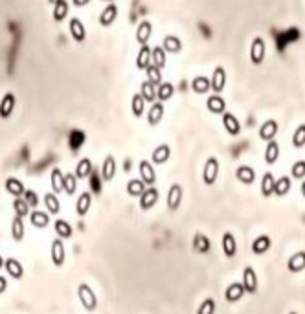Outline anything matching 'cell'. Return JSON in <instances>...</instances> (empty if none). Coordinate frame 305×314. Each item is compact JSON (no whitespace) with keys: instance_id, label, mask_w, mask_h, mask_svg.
<instances>
[{"instance_id":"58","label":"cell","mask_w":305,"mask_h":314,"mask_svg":"<svg viewBox=\"0 0 305 314\" xmlns=\"http://www.w3.org/2000/svg\"><path fill=\"white\" fill-rule=\"evenodd\" d=\"M4 269V257H2V255H0V270Z\"/></svg>"},{"instance_id":"11","label":"cell","mask_w":305,"mask_h":314,"mask_svg":"<svg viewBox=\"0 0 305 314\" xmlns=\"http://www.w3.org/2000/svg\"><path fill=\"white\" fill-rule=\"evenodd\" d=\"M166 114V109H164V103L162 101H155V103H151V109L147 112V123H149L151 127H156L162 118H164Z\"/></svg>"},{"instance_id":"8","label":"cell","mask_w":305,"mask_h":314,"mask_svg":"<svg viewBox=\"0 0 305 314\" xmlns=\"http://www.w3.org/2000/svg\"><path fill=\"white\" fill-rule=\"evenodd\" d=\"M15 105H17V98H15L13 92H6L4 98L0 100V118L8 119L15 110Z\"/></svg>"},{"instance_id":"1","label":"cell","mask_w":305,"mask_h":314,"mask_svg":"<svg viewBox=\"0 0 305 314\" xmlns=\"http://www.w3.org/2000/svg\"><path fill=\"white\" fill-rule=\"evenodd\" d=\"M78 298H79V301H81L83 309L88 310V312H92V310L98 309V296H96V292L92 291L87 283H79V285H78Z\"/></svg>"},{"instance_id":"62","label":"cell","mask_w":305,"mask_h":314,"mask_svg":"<svg viewBox=\"0 0 305 314\" xmlns=\"http://www.w3.org/2000/svg\"><path fill=\"white\" fill-rule=\"evenodd\" d=\"M289 314H298V312H289Z\"/></svg>"},{"instance_id":"14","label":"cell","mask_w":305,"mask_h":314,"mask_svg":"<svg viewBox=\"0 0 305 314\" xmlns=\"http://www.w3.org/2000/svg\"><path fill=\"white\" fill-rule=\"evenodd\" d=\"M278 131H279L278 122L276 119H267L260 127V138L263 141H272L276 138V134H278Z\"/></svg>"},{"instance_id":"2","label":"cell","mask_w":305,"mask_h":314,"mask_svg":"<svg viewBox=\"0 0 305 314\" xmlns=\"http://www.w3.org/2000/svg\"><path fill=\"white\" fill-rule=\"evenodd\" d=\"M219 160L215 156H209L206 160L204 164V169H202V180H204L206 186H214L217 182V177H219Z\"/></svg>"},{"instance_id":"31","label":"cell","mask_w":305,"mask_h":314,"mask_svg":"<svg viewBox=\"0 0 305 314\" xmlns=\"http://www.w3.org/2000/svg\"><path fill=\"white\" fill-rule=\"evenodd\" d=\"M166 50L162 46H155V48H151V64H155L156 68H164L166 63H168V57H166Z\"/></svg>"},{"instance_id":"40","label":"cell","mask_w":305,"mask_h":314,"mask_svg":"<svg viewBox=\"0 0 305 314\" xmlns=\"http://www.w3.org/2000/svg\"><path fill=\"white\" fill-rule=\"evenodd\" d=\"M149 64H151V48H149V44H144V46H140V52H138L136 68L146 70Z\"/></svg>"},{"instance_id":"18","label":"cell","mask_w":305,"mask_h":314,"mask_svg":"<svg viewBox=\"0 0 305 314\" xmlns=\"http://www.w3.org/2000/svg\"><path fill=\"white\" fill-rule=\"evenodd\" d=\"M90 206H92V193L83 191L81 195L78 197V201H76V213H78L79 217H85V215L90 211Z\"/></svg>"},{"instance_id":"42","label":"cell","mask_w":305,"mask_h":314,"mask_svg":"<svg viewBox=\"0 0 305 314\" xmlns=\"http://www.w3.org/2000/svg\"><path fill=\"white\" fill-rule=\"evenodd\" d=\"M291 177H279L276 182H274V195L276 197H285L291 191Z\"/></svg>"},{"instance_id":"35","label":"cell","mask_w":305,"mask_h":314,"mask_svg":"<svg viewBox=\"0 0 305 314\" xmlns=\"http://www.w3.org/2000/svg\"><path fill=\"white\" fill-rule=\"evenodd\" d=\"M54 230H55V233H57V237H59V239H70V237H72V233H74L70 223H68V221H64V219H57V221H55V223H54Z\"/></svg>"},{"instance_id":"57","label":"cell","mask_w":305,"mask_h":314,"mask_svg":"<svg viewBox=\"0 0 305 314\" xmlns=\"http://www.w3.org/2000/svg\"><path fill=\"white\" fill-rule=\"evenodd\" d=\"M72 4L76 6V8H83V6L90 4V0H72Z\"/></svg>"},{"instance_id":"56","label":"cell","mask_w":305,"mask_h":314,"mask_svg":"<svg viewBox=\"0 0 305 314\" xmlns=\"http://www.w3.org/2000/svg\"><path fill=\"white\" fill-rule=\"evenodd\" d=\"M8 291V279L4 276H0V294H4Z\"/></svg>"},{"instance_id":"7","label":"cell","mask_w":305,"mask_h":314,"mask_svg":"<svg viewBox=\"0 0 305 314\" xmlns=\"http://www.w3.org/2000/svg\"><path fill=\"white\" fill-rule=\"evenodd\" d=\"M140 180L144 184H146L147 187L155 186L156 182V173H155V167H153V164L151 162H147V160H142L140 162Z\"/></svg>"},{"instance_id":"44","label":"cell","mask_w":305,"mask_h":314,"mask_svg":"<svg viewBox=\"0 0 305 314\" xmlns=\"http://www.w3.org/2000/svg\"><path fill=\"white\" fill-rule=\"evenodd\" d=\"M146 184L142 182L140 178H132V180H129L127 182V195L129 197H138L140 199L142 193L146 191Z\"/></svg>"},{"instance_id":"6","label":"cell","mask_w":305,"mask_h":314,"mask_svg":"<svg viewBox=\"0 0 305 314\" xmlns=\"http://www.w3.org/2000/svg\"><path fill=\"white\" fill-rule=\"evenodd\" d=\"M182 186L180 184H173V186L169 187L168 191V209L169 211H177L178 208H180V204H182Z\"/></svg>"},{"instance_id":"34","label":"cell","mask_w":305,"mask_h":314,"mask_svg":"<svg viewBox=\"0 0 305 314\" xmlns=\"http://www.w3.org/2000/svg\"><path fill=\"white\" fill-rule=\"evenodd\" d=\"M44 208H46V211H48L50 215H59L61 202H59V197L55 195L54 191L46 193V195H44Z\"/></svg>"},{"instance_id":"5","label":"cell","mask_w":305,"mask_h":314,"mask_svg":"<svg viewBox=\"0 0 305 314\" xmlns=\"http://www.w3.org/2000/svg\"><path fill=\"white\" fill-rule=\"evenodd\" d=\"M116 171H118L116 158H114L112 155H107L103 160V164H101V169H100L101 180H103V182H110V180L116 177Z\"/></svg>"},{"instance_id":"37","label":"cell","mask_w":305,"mask_h":314,"mask_svg":"<svg viewBox=\"0 0 305 314\" xmlns=\"http://www.w3.org/2000/svg\"><path fill=\"white\" fill-rule=\"evenodd\" d=\"M173 94H175V87L168 81H162L158 87H156V100L162 101V103L168 101V100H171Z\"/></svg>"},{"instance_id":"52","label":"cell","mask_w":305,"mask_h":314,"mask_svg":"<svg viewBox=\"0 0 305 314\" xmlns=\"http://www.w3.org/2000/svg\"><path fill=\"white\" fill-rule=\"evenodd\" d=\"M291 177L296 178V180H301V178H305V160H298V162H294V164H292Z\"/></svg>"},{"instance_id":"17","label":"cell","mask_w":305,"mask_h":314,"mask_svg":"<svg viewBox=\"0 0 305 314\" xmlns=\"http://www.w3.org/2000/svg\"><path fill=\"white\" fill-rule=\"evenodd\" d=\"M223 127L226 129V132L230 136H237V134L241 132V123H239V119H237L232 112L223 114Z\"/></svg>"},{"instance_id":"26","label":"cell","mask_w":305,"mask_h":314,"mask_svg":"<svg viewBox=\"0 0 305 314\" xmlns=\"http://www.w3.org/2000/svg\"><path fill=\"white\" fill-rule=\"evenodd\" d=\"M162 48L166 50V54H180L182 41L177 35H166L164 41H162Z\"/></svg>"},{"instance_id":"39","label":"cell","mask_w":305,"mask_h":314,"mask_svg":"<svg viewBox=\"0 0 305 314\" xmlns=\"http://www.w3.org/2000/svg\"><path fill=\"white\" fill-rule=\"evenodd\" d=\"M209 248H212V243H209L208 235L197 233L195 239H193V250H195L197 254H208Z\"/></svg>"},{"instance_id":"10","label":"cell","mask_w":305,"mask_h":314,"mask_svg":"<svg viewBox=\"0 0 305 314\" xmlns=\"http://www.w3.org/2000/svg\"><path fill=\"white\" fill-rule=\"evenodd\" d=\"M68 28H70V35H72L74 41L85 42V39H87V28H85V24H83L78 17L70 18Z\"/></svg>"},{"instance_id":"36","label":"cell","mask_w":305,"mask_h":314,"mask_svg":"<svg viewBox=\"0 0 305 314\" xmlns=\"http://www.w3.org/2000/svg\"><path fill=\"white\" fill-rule=\"evenodd\" d=\"M30 223H32V226L42 230V228H46L50 224V217H48V213H44V211L33 209V211H30Z\"/></svg>"},{"instance_id":"45","label":"cell","mask_w":305,"mask_h":314,"mask_svg":"<svg viewBox=\"0 0 305 314\" xmlns=\"http://www.w3.org/2000/svg\"><path fill=\"white\" fill-rule=\"evenodd\" d=\"M274 182H276L274 175L272 173H265L263 178H261V195L263 197L274 195Z\"/></svg>"},{"instance_id":"51","label":"cell","mask_w":305,"mask_h":314,"mask_svg":"<svg viewBox=\"0 0 305 314\" xmlns=\"http://www.w3.org/2000/svg\"><path fill=\"white\" fill-rule=\"evenodd\" d=\"M76 189H78V178H76V175L74 173H66L64 175V189L63 191L66 193V195L72 197L74 193H76Z\"/></svg>"},{"instance_id":"28","label":"cell","mask_w":305,"mask_h":314,"mask_svg":"<svg viewBox=\"0 0 305 314\" xmlns=\"http://www.w3.org/2000/svg\"><path fill=\"white\" fill-rule=\"evenodd\" d=\"M92 171H94V165H92V160L90 158H81L78 162V165H76V171H74V175H76V178H88L92 175Z\"/></svg>"},{"instance_id":"43","label":"cell","mask_w":305,"mask_h":314,"mask_svg":"<svg viewBox=\"0 0 305 314\" xmlns=\"http://www.w3.org/2000/svg\"><path fill=\"white\" fill-rule=\"evenodd\" d=\"M131 109H132V116H134V118H142V116H144V112H146V100L142 98L140 92L132 96Z\"/></svg>"},{"instance_id":"60","label":"cell","mask_w":305,"mask_h":314,"mask_svg":"<svg viewBox=\"0 0 305 314\" xmlns=\"http://www.w3.org/2000/svg\"><path fill=\"white\" fill-rule=\"evenodd\" d=\"M57 2H59V0H48V4H52V6H55Z\"/></svg>"},{"instance_id":"50","label":"cell","mask_w":305,"mask_h":314,"mask_svg":"<svg viewBox=\"0 0 305 314\" xmlns=\"http://www.w3.org/2000/svg\"><path fill=\"white\" fill-rule=\"evenodd\" d=\"M305 146V123L298 125L294 134H292V147L294 149H301Z\"/></svg>"},{"instance_id":"54","label":"cell","mask_w":305,"mask_h":314,"mask_svg":"<svg viewBox=\"0 0 305 314\" xmlns=\"http://www.w3.org/2000/svg\"><path fill=\"white\" fill-rule=\"evenodd\" d=\"M22 199L26 201V204L30 206V208H35L37 204H39V197H37V193L33 191V189H26L22 195Z\"/></svg>"},{"instance_id":"38","label":"cell","mask_w":305,"mask_h":314,"mask_svg":"<svg viewBox=\"0 0 305 314\" xmlns=\"http://www.w3.org/2000/svg\"><path fill=\"white\" fill-rule=\"evenodd\" d=\"M85 140H87V134L83 131H79V129H74L72 132H70V136H68V146L70 149L76 153V151L81 149V146L85 143Z\"/></svg>"},{"instance_id":"47","label":"cell","mask_w":305,"mask_h":314,"mask_svg":"<svg viewBox=\"0 0 305 314\" xmlns=\"http://www.w3.org/2000/svg\"><path fill=\"white\" fill-rule=\"evenodd\" d=\"M13 211H15V217H28L30 215V206L26 204V201H24L22 197H17L13 201Z\"/></svg>"},{"instance_id":"4","label":"cell","mask_w":305,"mask_h":314,"mask_svg":"<svg viewBox=\"0 0 305 314\" xmlns=\"http://www.w3.org/2000/svg\"><path fill=\"white\" fill-rule=\"evenodd\" d=\"M50 254H52V263H54V267H57V269H61L64 264V261H66V250H64V245H63V239H54V243H52V248H50Z\"/></svg>"},{"instance_id":"24","label":"cell","mask_w":305,"mask_h":314,"mask_svg":"<svg viewBox=\"0 0 305 314\" xmlns=\"http://www.w3.org/2000/svg\"><path fill=\"white\" fill-rule=\"evenodd\" d=\"M4 186H6V191H8L11 197H15V199H17V197H22L24 191H26L24 184L15 177H9L8 180L4 182Z\"/></svg>"},{"instance_id":"48","label":"cell","mask_w":305,"mask_h":314,"mask_svg":"<svg viewBox=\"0 0 305 314\" xmlns=\"http://www.w3.org/2000/svg\"><path fill=\"white\" fill-rule=\"evenodd\" d=\"M66 15H68V2L66 0H59L54 6V20L55 22H61V20L66 18Z\"/></svg>"},{"instance_id":"29","label":"cell","mask_w":305,"mask_h":314,"mask_svg":"<svg viewBox=\"0 0 305 314\" xmlns=\"http://www.w3.org/2000/svg\"><path fill=\"white\" fill-rule=\"evenodd\" d=\"M270 245H272V241H270V237H269V235L255 237L254 241H252V254H255V255L265 254V252H269Z\"/></svg>"},{"instance_id":"23","label":"cell","mask_w":305,"mask_h":314,"mask_svg":"<svg viewBox=\"0 0 305 314\" xmlns=\"http://www.w3.org/2000/svg\"><path fill=\"white\" fill-rule=\"evenodd\" d=\"M221 246H223V254L226 257H233L237 254V243H236V237L233 233L226 232L223 233V241H221Z\"/></svg>"},{"instance_id":"55","label":"cell","mask_w":305,"mask_h":314,"mask_svg":"<svg viewBox=\"0 0 305 314\" xmlns=\"http://www.w3.org/2000/svg\"><path fill=\"white\" fill-rule=\"evenodd\" d=\"M100 182H101V175L96 173V171H92V175H90V186H92V189H94V193H100L101 191Z\"/></svg>"},{"instance_id":"30","label":"cell","mask_w":305,"mask_h":314,"mask_svg":"<svg viewBox=\"0 0 305 314\" xmlns=\"http://www.w3.org/2000/svg\"><path fill=\"white\" fill-rule=\"evenodd\" d=\"M24 233H26V228H24V219L13 217V221H11V239H13L15 243H22Z\"/></svg>"},{"instance_id":"15","label":"cell","mask_w":305,"mask_h":314,"mask_svg":"<svg viewBox=\"0 0 305 314\" xmlns=\"http://www.w3.org/2000/svg\"><path fill=\"white\" fill-rule=\"evenodd\" d=\"M4 270L8 272L9 278L13 279H22L24 276V267L20 264V261H17L15 257H9L4 261Z\"/></svg>"},{"instance_id":"33","label":"cell","mask_w":305,"mask_h":314,"mask_svg":"<svg viewBox=\"0 0 305 314\" xmlns=\"http://www.w3.org/2000/svg\"><path fill=\"white\" fill-rule=\"evenodd\" d=\"M236 178L243 184H252L255 180V171L250 165H239L236 169Z\"/></svg>"},{"instance_id":"32","label":"cell","mask_w":305,"mask_h":314,"mask_svg":"<svg viewBox=\"0 0 305 314\" xmlns=\"http://www.w3.org/2000/svg\"><path fill=\"white\" fill-rule=\"evenodd\" d=\"M278 158H279V143L276 140H272L265 147V162L269 165H272L278 162Z\"/></svg>"},{"instance_id":"41","label":"cell","mask_w":305,"mask_h":314,"mask_svg":"<svg viewBox=\"0 0 305 314\" xmlns=\"http://www.w3.org/2000/svg\"><path fill=\"white\" fill-rule=\"evenodd\" d=\"M192 90L195 94H206L208 90H212V83L206 76H197L192 81Z\"/></svg>"},{"instance_id":"53","label":"cell","mask_w":305,"mask_h":314,"mask_svg":"<svg viewBox=\"0 0 305 314\" xmlns=\"http://www.w3.org/2000/svg\"><path fill=\"white\" fill-rule=\"evenodd\" d=\"M215 312V300L214 298H206L204 301L201 303L197 314H214Z\"/></svg>"},{"instance_id":"12","label":"cell","mask_w":305,"mask_h":314,"mask_svg":"<svg viewBox=\"0 0 305 314\" xmlns=\"http://www.w3.org/2000/svg\"><path fill=\"white\" fill-rule=\"evenodd\" d=\"M243 287L248 294L257 292V276H255V270L252 267H245V270H243Z\"/></svg>"},{"instance_id":"16","label":"cell","mask_w":305,"mask_h":314,"mask_svg":"<svg viewBox=\"0 0 305 314\" xmlns=\"http://www.w3.org/2000/svg\"><path fill=\"white\" fill-rule=\"evenodd\" d=\"M206 109L212 114H224L226 112V101L223 100L221 94H214L206 100Z\"/></svg>"},{"instance_id":"61","label":"cell","mask_w":305,"mask_h":314,"mask_svg":"<svg viewBox=\"0 0 305 314\" xmlns=\"http://www.w3.org/2000/svg\"><path fill=\"white\" fill-rule=\"evenodd\" d=\"M101 2H103V0H101ZM105 2H110V4H112V2H114V0H105Z\"/></svg>"},{"instance_id":"21","label":"cell","mask_w":305,"mask_h":314,"mask_svg":"<svg viewBox=\"0 0 305 314\" xmlns=\"http://www.w3.org/2000/svg\"><path fill=\"white\" fill-rule=\"evenodd\" d=\"M169 156H171V147H169L168 143H162V146L155 147L153 155H151V160H153V164L162 165V164H166V162H168Z\"/></svg>"},{"instance_id":"22","label":"cell","mask_w":305,"mask_h":314,"mask_svg":"<svg viewBox=\"0 0 305 314\" xmlns=\"http://www.w3.org/2000/svg\"><path fill=\"white\" fill-rule=\"evenodd\" d=\"M287 269L289 272L292 274H298L301 272V270H305V252H296L294 255H291L287 261Z\"/></svg>"},{"instance_id":"59","label":"cell","mask_w":305,"mask_h":314,"mask_svg":"<svg viewBox=\"0 0 305 314\" xmlns=\"http://www.w3.org/2000/svg\"><path fill=\"white\" fill-rule=\"evenodd\" d=\"M301 195H303V199H305V182H301Z\"/></svg>"},{"instance_id":"13","label":"cell","mask_w":305,"mask_h":314,"mask_svg":"<svg viewBox=\"0 0 305 314\" xmlns=\"http://www.w3.org/2000/svg\"><path fill=\"white\" fill-rule=\"evenodd\" d=\"M209 83H212L214 94H221V92L224 90V87H226V70H224L223 66H217V68L214 70V76H212Z\"/></svg>"},{"instance_id":"3","label":"cell","mask_w":305,"mask_h":314,"mask_svg":"<svg viewBox=\"0 0 305 314\" xmlns=\"http://www.w3.org/2000/svg\"><path fill=\"white\" fill-rule=\"evenodd\" d=\"M265 55H267V44H265V39L263 37H254V41H252V44H250L252 64H255V66L263 64Z\"/></svg>"},{"instance_id":"49","label":"cell","mask_w":305,"mask_h":314,"mask_svg":"<svg viewBox=\"0 0 305 314\" xmlns=\"http://www.w3.org/2000/svg\"><path fill=\"white\" fill-rule=\"evenodd\" d=\"M146 74H147V79H146V81H149L151 85L158 87L160 83H162V70L156 68L155 64H149V66L146 68Z\"/></svg>"},{"instance_id":"25","label":"cell","mask_w":305,"mask_h":314,"mask_svg":"<svg viewBox=\"0 0 305 314\" xmlns=\"http://www.w3.org/2000/svg\"><path fill=\"white\" fill-rule=\"evenodd\" d=\"M245 294V287H243V283H232V285H228L226 291H224V300L233 303V301H239Z\"/></svg>"},{"instance_id":"46","label":"cell","mask_w":305,"mask_h":314,"mask_svg":"<svg viewBox=\"0 0 305 314\" xmlns=\"http://www.w3.org/2000/svg\"><path fill=\"white\" fill-rule=\"evenodd\" d=\"M140 94L142 98L146 100V103H155L156 100V87L155 85H151L149 81H144L140 87Z\"/></svg>"},{"instance_id":"20","label":"cell","mask_w":305,"mask_h":314,"mask_svg":"<svg viewBox=\"0 0 305 314\" xmlns=\"http://www.w3.org/2000/svg\"><path fill=\"white\" fill-rule=\"evenodd\" d=\"M116 18H118V6H116V4H109L107 8L103 9V11H101L100 24L103 28H109V26H112Z\"/></svg>"},{"instance_id":"27","label":"cell","mask_w":305,"mask_h":314,"mask_svg":"<svg viewBox=\"0 0 305 314\" xmlns=\"http://www.w3.org/2000/svg\"><path fill=\"white\" fill-rule=\"evenodd\" d=\"M50 182H52V191H54L55 195L63 193V189H64V173L61 171L59 167H54V169H52Z\"/></svg>"},{"instance_id":"19","label":"cell","mask_w":305,"mask_h":314,"mask_svg":"<svg viewBox=\"0 0 305 314\" xmlns=\"http://www.w3.org/2000/svg\"><path fill=\"white\" fill-rule=\"evenodd\" d=\"M151 35H153V26H151L149 20H142L140 24H138L136 28V42L140 46L147 44L151 39Z\"/></svg>"},{"instance_id":"9","label":"cell","mask_w":305,"mask_h":314,"mask_svg":"<svg viewBox=\"0 0 305 314\" xmlns=\"http://www.w3.org/2000/svg\"><path fill=\"white\" fill-rule=\"evenodd\" d=\"M158 189H156L155 186L151 187H146V191L142 193L140 197V209H144V211H147V209H151L153 206L158 202Z\"/></svg>"}]
</instances>
